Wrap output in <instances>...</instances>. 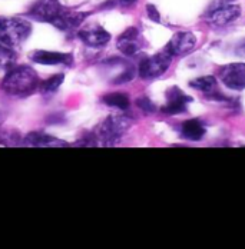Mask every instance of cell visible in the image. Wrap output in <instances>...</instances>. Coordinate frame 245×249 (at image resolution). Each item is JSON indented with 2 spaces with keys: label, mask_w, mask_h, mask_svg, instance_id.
<instances>
[{
  "label": "cell",
  "mask_w": 245,
  "mask_h": 249,
  "mask_svg": "<svg viewBox=\"0 0 245 249\" xmlns=\"http://www.w3.org/2000/svg\"><path fill=\"white\" fill-rule=\"evenodd\" d=\"M147 12H148V16H149V19L152 20V22H161V16H159V12L156 10V7L153 6V4H148L147 6Z\"/></svg>",
  "instance_id": "7402d4cb"
},
{
  "label": "cell",
  "mask_w": 245,
  "mask_h": 249,
  "mask_svg": "<svg viewBox=\"0 0 245 249\" xmlns=\"http://www.w3.org/2000/svg\"><path fill=\"white\" fill-rule=\"evenodd\" d=\"M191 102V98L184 95L181 89L178 88H171L167 92V105L164 106V112L170 115H176L182 113L187 110V103Z\"/></svg>",
  "instance_id": "8fae6325"
},
{
  "label": "cell",
  "mask_w": 245,
  "mask_h": 249,
  "mask_svg": "<svg viewBox=\"0 0 245 249\" xmlns=\"http://www.w3.org/2000/svg\"><path fill=\"white\" fill-rule=\"evenodd\" d=\"M182 136L188 141H199L205 135V127L198 119H189L182 124Z\"/></svg>",
  "instance_id": "9a60e30c"
},
{
  "label": "cell",
  "mask_w": 245,
  "mask_h": 249,
  "mask_svg": "<svg viewBox=\"0 0 245 249\" xmlns=\"http://www.w3.org/2000/svg\"><path fill=\"white\" fill-rule=\"evenodd\" d=\"M241 16V7L238 4H224L217 9H212L208 16V23L214 27H222L229 25Z\"/></svg>",
  "instance_id": "5b68a950"
},
{
  "label": "cell",
  "mask_w": 245,
  "mask_h": 249,
  "mask_svg": "<svg viewBox=\"0 0 245 249\" xmlns=\"http://www.w3.org/2000/svg\"><path fill=\"white\" fill-rule=\"evenodd\" d=\"M133 76H135V71H133V68H129V69H128V71H125L119 77H116V79L113 80V83H115V85L126 83V82L132 80V79H133Z\"/></svg>",
  "instance_id": "44dd1931"
},
{
  "label": "cell",
  "mask_w": 245,
  "mask_h": 249,
  "mask_svg": "<svg viewBox=\"0 0 245 249\" xmlns=\"http://www.w3.org/2000/svg\"><path fill=\"white\" fill-rule=\"evenodd\" d=\"M23 145L30 148H63L68 146L66 142L56 139L43 132H30L23 139Z\"/></svg>",
  "instance_id": "9c48e42d"
},
{
  "label": "cell",
  "mask_w": 245,
  "mask_h": 249,
  "mask_svg": "<svg viewBox=\"0 0 245 249\" xmlns=\"http://www.w3.org/2000/svg\"><path fill=\"white\" fill-rule=\"evenodd\" d=\"M86 15L85 13H79V12H74V10H65L62 9V12L57 15V18L52 22V25L57 27L59 30H72L75 27L80 25L85 20Z\"/></svg>",
  "instance_id": "4fadbf2b"
},
{
  "label": "cell",
  "mask_w": 245,
  "mask_h": 249,
  "mask_svg": "<svg viewBox=\"0 0 245 249\" xmlns=\"http://www.w3.org/2000/svg\"><path fill=\"white\" fill-rule=\"evenodd\" d=\"M32 26L23 18H0V43L13 48L30 36Z\"/></svg>",
  "instance_id": "7a4b0ae2"
},
{
  "label": "cell",
  "mask_w": 245,
  "mask_h": 249,
  "mask_svg": "<svg viewBox=\"0 0 245 249\" xmlns=\"http://www.w3.org/2000/svg\"><path fill=\"white\" fill-rule=\"evenodd\" d=\"M39 77L29 66H18L4 77L1 88L9 95H27L38 88Z\"/></svg>",
  "instance_id": "6da1fadb"
},
{
  "label": "cell",
  "mask_w": 245,
  "mask_h": 249,
  "mask_svg": "<svg viewBox=\"0 0 245 249\" xmlns=\"http://www.w3.org/2000/svg\"><path fill=\"white\" fill-rule=\"evenodd\" d=\"M235 54L240 57H245V40H243L240 45H237L235 48Z\"/></svg>",
  "instance_id": "603a6c76"
},
{
  "label": "cell",
  "mask_w": 245,
  "mask_h": 249,
  "mask_svg": "<svg viewBox=\"0 0 245 249\" xmlns=\"http://www.w3.org/2000/svg\"><path fill=\"white\" fill-rule=\"evenodd\" d=\"M3 124V115H1V113H0V124Z\"/></svg>",
  "instance_id": "d4e9b609"
},
{
  "label": "cell",
  "mask_w": 245,
  "mask_h": 249,
  "mask_svg": "<svg viewBox=\"0 0 245 249\" xmlns=\"http://www.w3.org/2000/svg\"><path fill=\"white\" fill-rule=\"evenodd\" d=\"M195 45L196 37L194 33L179 32V33L173 35V37L170 40V43L167 45L165 49L168 50L172 56H185L192 52Z\"/></svg>",
  "instance_id": "ba28073f"
},
{
  "label": "cell",
  "mask_w": 245,
  "mask_h": 249,
  "mask_svg": "<svg viewBox=\"0 0 245 249\" xmlns=\"http://www.w3.org/2000/svg\"><path fill=\"white\" fill-rule=\"evenodd\" d=\"M63 79H65V76L62 75V73L52 76V77H49L48 80H45V82L42 83L40 92H42L43 95H52V93H55V92L60 88V85L63 83Z\"/></svg>",
  "instance_id": "ac0fdd59"
},
{
  "label": "cell",
  "mask_w": 245,
  "mask_h": 249,
  "mask_svg": "<svg viewBox=\"0 0 245 249\" xmlns=\"http://www.w3.org/2000/svg\"><path fill=\"white\" fill-rule=\"evenodd\" d=\"M30 59L39 65H71L74 57L69 53H59L49 50H35Z\"/></svg>",
  "instance_id": "30bf717a"
},
{
  "label": "cell",
  "mask_w": 245,
  "mask_h": 249,
  "mask_svg": "<svg viewBox=\"0 0 245 249\" xmlns=\"http://www.w3.org/2000/svg\"><path fill=\"white\" fill-rule=\"evenodd\" d=\"M138 0H119V4L123 6V7H131L136 3Z\"/></svg>",
  "instance_id": "cb8c5ba5"
},
{
  "label": "cell",
  "mask_w": 245,
  "mask_h": 249,
  "mask_svg": "<svg viewBox=\"0 0 245 249\" xmlns=\"http://www.w3.org/2000/svg\"><path fill=\"white\" fill-rule=\"evenodd\" d=\"M172 60V54L167 49H164L162 52L144 59L139 63V76L142 79H153L158 76L164 75L167 72V69L170 68Z\"/></svg>",
  "instance_id": "277c9868"
},
{
  "label": "cell",
  "mask_w": 245,
  "mask_h": 249,
  "mask_svg": "<svg viewBox=\"0 0 245 249\" xmlns=\"http://www.w3.org/2000/svg\"><path fill=\"white\" fill-rule=\"evenodd\" d=\"M16 62V53L9 46L0 43V69H7Z\"/></svg>",
  "instance_id": "d6986e66"
},
{
  "label": "cell",
  "mask_w": 245,
  "mask_h": 249,
  "mask_svg": "<svg viewBox=\"0 0 245 249\" xmlns=\"http://www.w3.org/2000/svg\"><path fill=\"white\" fill-rule=\"evenodd\" d=\"M118 49L126 56H133L139 50V32L136 27H129L118 37Z\"/></svg>",
  "instance_id": "7c38bea8"
},
{
  "label": "cell",
  "mask_w": 245,
  "mask_h": 249,
  "mask_svg": "<svg viewBox=\"0 0 245 249\" xmlns=\"http://www.w3.org/2000/svg\"><path fill=\"white\" fill-rule=\"evenodd\" d=\"M103 103L111 106V107H116V109H128L129 107V98L125 93H111L103 96Z\"/></svg>",
  "instance_id": "e0dca14e"
},
{
  "label": "cell",
  "mask_w": 245,
  "mask_h": 249,
  "mask_svg": "<svg viewBox=\"0 0 245 249\" xmlns=\"http://www.w3.org/2000/svg\"><path fill=\"white\" fill-rule=\"evenodd\" d=\"M189 85L196 90H201L204 93H211L217 88V80L214 76H202V77H196L194 80H191Z\"/></svg>",
  "instance_id": "2e32d148"
},
{
  "label": "cell",
  "mask_w": 245,
  "mask_h": 249,
  "mask_svg": "<svg viewBox=\"0 0 245 249\" xmlns=\"http://www.w3.org/2000/svg\"><path fill=\"white\" fill-rule=\"evenodd\" d=\"M221 79L228 89L244 90L245 89V63H232L222 69Z\"/></svg>",
  "instance_id": "52a82bcc"
},
{
  "label": "cell",
  "mask_w": 245,
  "mask_h": 249,
  "mask_svg": "<svg viewBox=\"0 0 245 249\" xmlns=\"http://www.w3.org/2000/svg\"><path fill=\"white\" fill-rule=\"evenodd\" d=\"M62 6L57 3V0H39L38 3H35L32 6V9L29 10V15L39 22H48L52 23L57 15L62 12Z\"/></svg>",
  "instance_id": "8992f818"
},
{
  "label": "cell",
  "mask_w": 245,
  "mask_h": 249,
  "mask_svg": "<svg viewBox=\"0 0 245 249\" xmlns=\"http://www.w3.org/2000/svg\"><path fill=\"white\" fill-rule=\"evenodd\" d=\"M131 126V119L126 116H109L99 124L95 130V136L103 146H113L116 145L126 130Z\"/></svg>",
  "instance_id": "3957f363"
},
{
  "label": "cell",
  "mask_w": 245,
  "mask_h": 249,
  "mask_svg": "<svg viewBox=\"0 0 245 249\" xmlns=\"http://www.w3.org/2000/svg\"><path fill=\"white\" fill-rule=\"evenodd\" d=\"M136 105L139 109H142L144 112H148V113H152L155 112V105L152 103V100L147 98V96H142L139 99H136Z\"/></svg>",
  "instance_id": "ffe728a7"
},
{
  "label": "cell",
  "mask_w": 245,
  "mask_h": 249,
  "mask_svg": "<svg viewBox=\"0 0 245 249\" xmlns=\"http://www.w3.org/2000/svg\"><path fill=\"white\" fill-rule=\"evenodd\" d=\"M77 36L89 46L92 48H100L103 45H106L111 40V35L103 30L102 27H95V29H89V30H80L77 33Z\"/></svg>",
  "instance_id": "5bb4252c"
}]
</instances>
